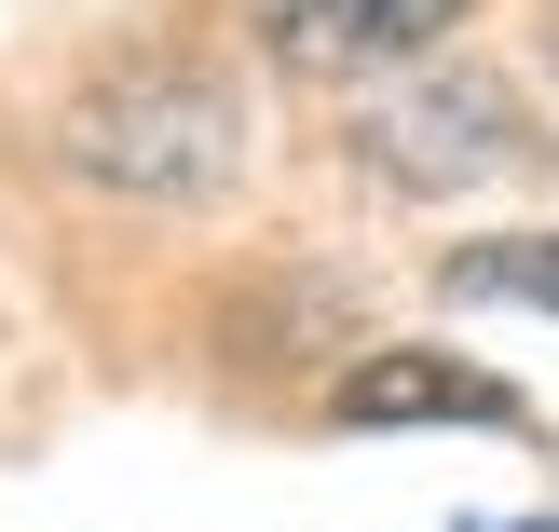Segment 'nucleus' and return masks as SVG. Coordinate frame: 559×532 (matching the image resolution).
Wrapping results in <instances>:
<instances>
[{"instance_id": "nucleus-1", "label": "nucleus", "mask_w": 559, "mask_h": 532, "mask_svg": "<svg viewBox=\"0 0 559 532\" xmlns=\"http://www.w3.org/2000/svg\"><path fill=\"white\" fill-rule=\"evenodd\" d=\"M55 164L123 191V205H205V191L246 178V82L178 55V42L96 55L82 96L55 109Z\"/></svg>"}, {"instance_id": "nucleus-2", "label": "nucleus", "mask_w": 559, "mask_h": 532, "mask_svg": "<svg viewBox=\"0 0 559 532\" xmlns=\"http://www.w3.org/2000/svg\"><path fill=\"white\" fill-rule=\"evenodd\" d=\"M342 164L369 191H478V178H533L546 151V123L506 96L491 69H464V55H424V69H396V82H369V96L342 109Z\"/></svg>"}, {"instance_id": "nucleus-3", "label": "nucleus", "mask_w": 559, "mask_h": 532, "mask_svg": "<svg viewBox=\"0 0 559 532\" xmlns=\"http://www.w3.org/2000/svg\"><path fill=\"white\" fill-rule=\"evenodd\" d=\"M478 0H246V42L287 82H396L437 42H464Z\"/></svg>"}, {"instance_id": "nucleus-4", "label": "nucleus", "mask_w": 559, "mask_h": 532, "mask_svg": "<svg viewBox=\"0 0 559 532\" xmlns=\"http://www.w3.org/2000/svg\"><path fill=\"white\" fill-rule=\"evenodd\" d=\"M314 410H328L342 437H409V424H491V437H519V424H533L519 382L464 369V355H437V342H369V355H342Z\"/></svg>"}, {"instance_id": "nucleus-5", "label": "nucleus", "mask_w": 559, "mask_h": 532, "mask_svg": "<svg viewBox=\"0 0 559 532\" xmlns=\"http://www.w3.org/2000/svg\"><path fill=\"white\" fill-rule=\"evenodd\" d=\"M451 300H506V315H559V233H478L437 260Z\"/></svg>"}, {"instance_id": "nucleus-6", "label": "nucleus", "mask_w": 559, "mask_h": 532, "mask_svg": "<svg viewBox=\"0 0 559 532\" xmlns=\"http://www.w3.org/2000/svg\"><path fill=\"white\" fill-rule=\"evenodd\" d=\"M533 55H546V82H559V14H546V27H533Z\"/></svg>"}, {"instance_id": "nucleus-7", "label": "nucleus", "mask_w": 559, "mask_h": 532, "mask_svg": "<svg viewBox=\"0 0 559 532\" xmlns=\"http://www.w3.org/2000/svg\"><path fill=\"white\" fill-rule=\"evenodd\" d=\"M519 532H559V519H519Z\"/></svg>"}]
</instances>
